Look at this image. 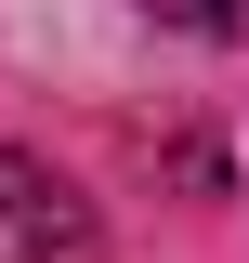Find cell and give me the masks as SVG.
Instances as JSON below:
<instances>
[{"label": "cell", "instance_id": "cell-2", "mask_svg": "<svg viewBox=\"0 0 249 263\" xmlns=\"http://www.w3.org/2000/svg\"><path fill=\"white\" fill-rule=\"evenodd\" d=\"M144 13L157 27H197V40H236L249 27V0H144Z\"/></svg>", "mask_w": 249, "mask_h": 263}, {"label": "cell", "instance_id": "cell-1", "mask_svg": "<svg viewBox=\"0 0 249 263\" xmlns=\"http://www.w3.org/2000/svg\"><path fill=\"white\" fill-rule=\"evenodd\" d=\"M0 263H105L92 197L53 158H13V145H0Z\"/></svg>", "mask_w": 249, "mask_h": 263}]
</instances>
